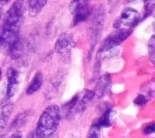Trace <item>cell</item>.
<instances>
[{
    "label": "cell",
    "mask_w": 155,
    "mask_h": 138,
    "mask_svg": "<svg viewBox=\"0 0 155 138\" xmlns=\"http://www.w3.org/2000/svg\"><path fill=\"white\" fill-rule=\"evenodd\" d=\"M61 119L60 108L55 104L48 105L42 112L35 128V135L39 138L50 137L56 132Z\"/></svg>",
    "instance_id": "obj_1"
},
{
    "label": "cell",
    "mask_w": 155,
    "mask_h": 138,
    "mask_svg": "<svg viewBox=\"0 0 155 138\" xmlns=\"http://www.w3.org/2000/svg\"><path fill=\"white\" fill-rule=\"evenodd\" d=\"M131 29H118L110 33L102 41L101 46L97 52V55L109 52L114 47L119 46L125 41L131 34Z\"/></svg>",
    "instance_id": "obj_2"
},
{
    "label": "cell",
    "mask_w": 155,
    "mask_h": 138,
    "mask_svg": "<svg viewBox=\"0 0 155 138\" xmlns=\"http://www.w3.org/2000/svg\"><path fill=\"white\" fill-rule=\"evenodd\" d=\"M69 11L74 15L73 23L76 26L85 21L92 13V9L88 1H73L68 5Z\"/></svg>",
    "instance_id": "obj_3"
},
{
    "label": "cell",
    "mask_w": 155,
    "mask_h": 138,
    "mask_svg": "<svg viewBox=\"0 0 155 138\" xmlns=\"http://www.w3.org/2000/svg\"><path fill=\"white\" fill-rule=\"evenodd\" d=\"M22 1H16L7 11L3 24L21 27L24 18L25 8Z\"/></svg>",
    "instance_id": "obj_4"
},
{
    "label": "cell",
    "mask_w": 155,
    "mask_h": 138,
    "mask_svg": "<svg viewBox=\"0 0 155 138\" xmlns=\"http://www.w3.org/2000/svg\"><path fill=\"white\" fill-rule=\"evenodd\" d=\"M139 21V15L138 12L132 7H125L121 12L120 17L116 19L113 26L116 29H120L122 24L130 27L136 26Z\"/></svg>",
    "instance_id": "obj_5"
},
{
    "label": "cell",
    "mask_w": 155,
    "mask_h": 138,
    "mask_svg": "<svg viewBox=\"0 0 155 138\" xmlns=\"http://www.w3.org/2000/svg\"><path fill=\"white\" fill-rule=\"evenodd\" d=\"M76 40L72 33H63L59 35L54 44V51L59 54L69 52L75 46Z\"/></svg>",
    "instance_id": "obj_6"
},
{
    "label": "cell",
    "mask_w": 155,
    "mask_h": 138,
    "mask_svg": "<svg viewBox=\"0 0 155 138\" xmlns=\"http://www.w3.org/2000/svg\"><path fill=\"white\" fill-rule=\"evenodd\" d=\"M19 73L16 69L11 67L7 72V83L5 89V98L9 99L17 92L19 85Z\"/></svg>",
    "instance_id": "obj_7"
},
{
    "label": "cell",
    "mask_w": 155,
    "mask_h": 138,
    "mask_svg": "<svg viewBox=\"0 0 155 138\" xmlns=\"http://www.w3.org/2000/svg\"><path fill=\"white\" fill-rule=\"evenodd\" d=\"M111 84V77L110 74L105 73L102 74L99 78L95 89L94 90L96 95L103 97L107 94L110 88Z\"/></svg>",
    "instance_id": "obj_8"
},
{
    "label": "cell",
    "mask_w": 155,
    "mask_h": 138,
    "mask_svg": "<svg viewBox=\"0 0 155 138\" xmlns=\"http://www.w3.org/2000/svg\"><path fill=\"white\" fill-rule=\"evenodd\" d=\"M114 115V113L113 108L108 106L105 108L101 116L93 123L98 126L100 128H108L111 126L113 123Z\"/></svg>",
    "instance_id": "obj_9"
},
{
    "label": "cell",
    "mask_w": 155,
    "mask_h": 138,
    "mask_svg": "<svg viewBox=\"0 0 155 138\" xmlns=\"http://www.w3.org/2000/svg\"><path fill=\"white\" fill-rule=\"evenodd\" d=\"M14 109V105L8 103L0 108V134L7 127L8 120Z\"/></svg>",
    "instance_id": "obj_10"
},
{
    "label": "cell",
    "mask_w": 155,
    "mask_h": 138,
    "mask_svg": "<svg viewBox=\"0 0 155 138\" xmlns=\"http://www.w3.org/2000/svg\"><path fill=\"white\" fill-rule=\"evenodd\" d=\"M44 82V76L41 71H37L31 78L26 89V94L30 95L37 92Z\"/></svg>",
    "instance_id": "obj_11"
},
{
    "label": "cell",
    "mask_w": 155,
    "mask_h": 138,
    "mask_svg": "<svg viewBox=\"0 0 155 138\" xmlns=\"http://www.w3.org/2000/svg\"><path fill=\"white\" fill-rule=\"evenodd\" d=\"M28 2V16L31 18H35L39 14L47 1L45 0H32L29 1Z\"/></svg>",
    "instance_id": "obj_12"
},
{
    "label": "cell",
    "mask_w": 155,
    "mask_h": 138,
    "mask_svg": "<svg viewBox=\"0 0 155 138\" xmlns=\"http://www.w3.org/2000/svg\"><path fill=\"white\" fill-rule=\"evenodd\" d=\"M27 115L28 114L27 112H24L19 114L12 122L10 125V129H15L22 126L25 123L27 120Z\"/></svg>",
    "instance_id": "obj_13"
},
{
    "label": "cell",
    "mask_w": 155,
    "mask_h": 138,
    "mask_svg": "<svg viewBox=\"0 0 155 138\" xmlns=\"http://www.w3.org/2000/svg\"><path fill=\"white\" fill-rule=\"evenodd\" d=\"M155 11V1H146L144 4L143 18L151 16Z\"/></svg>",
    "instance_id": "obj_14"
},
{
    "label": "cell",
    "mask_w": 155,
    "mask_h": 138,
    "mask_svg": "<svg viewBox=\"0 0 155 138\" xmlns=\"http://www.w3.org/2000/svg\"><path fill=\"white\" fill-rule=\"evenodd\" d=\"M101 129L98 126L93 123L88 130L87 138H101Z\"/></svg>",
    "instance_id": "obj_15"
},
{
    "label": "cell",
    "mask_w": 155,
    "mask_h": 138,
    "mask_svg": "<svg viewBox=\"0 0 155 138\" xmlns=\"http://www.w3.org/2000/svg\"><path fill=\"white\" fill-rule=\"evenodd\" d=\"M148 102V98L143 94H139L135 98L134 103L137 106L145 105Z\"/></svg>",
    "instance_id": "obj_16"
},
{
    "label": "cell",
    "mask_w": 155,
    "mask_h": 138,
    "mask_svg": "<svg viewBox=\"0 0 155 138\" xmlns=\"http://www.w3.org/2000/svg\"><path fill=\"white\" fill-rule=\"evenodd\" d=\"M145 135H151L155 134V122H151L147 124L143 129Z\"/></svg>",
    "instance_id": "obj_17"
},
{
    "label": "cell",
    "mask_w": 155,
    "mask_h": 138,
    "mask_svg": "<svg viewBox=\"0 0 155 138\" xmlns=\"http://www.w3.org/2000/svg\"><path fill=\"white\" fill-rule=\"evenodd\" d=\"M148 51L152 58L155 57V35H153L148 43Z\"/></svg>",
    "instance_id": "obj_18"
},
{
    "label": "cell",
    "mask_w": 155,
    "mask_h": 138,
    "mask_svg": "<svg viewBox=\"0 0 155 138\" xmlns=\"http://www.w3.org/2000/svg\"><path fill=\"white\" fill-rule=\"evenodd\" d=\"M22 133L20 131H16L13 133H12L8 138H22Z\"/></svg>",
    "instance_id": "obj_19"
},
{
    "label": "cell",
    "mask_w": 155,
    "mask_h": 138,
    "mask_svg": "<svg viewBox=\"0 0 155 138\" xmlns=\"http://www.w3.org/2000/svg\"><path fill=\"white\" fill-rule=\"evenodd\" d=\"M4 14V9L2 6H0V19H1L2 15Z\"/></svg>",
    "instance_id": "obj_20"
},
{
    "label": "cell",
    "mask_w": 155,
    "mask_h": 138,
    "mask_svg": "<svg viewBox=\"0 0 155 138\" xmlns=\"http://www.w3.org/2000/svg\"><path fill=\"white\" fill-rule=\"evenodd\" d=\"M46 138H58V136L55 134H54V135H53V136H50V137H46Z\"/></svg>",
    "instance_id": "obj_21"
},
{
    "label": "cell",
    "mask_w": 155,
    "mask_h": 138,
    "mask_svg": "<svg viewBox=\"0 0 155 138\" xmlns=\"http://www.w3.org/2000/svg\"><path fill=\"white\" fill-rule=\"evenodd\" d=\"M1 75H2V71H1V68H0V78H1Z\"/></svg>",
    "instance_id": "obj_22"
}]
</instances>
